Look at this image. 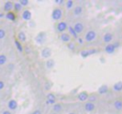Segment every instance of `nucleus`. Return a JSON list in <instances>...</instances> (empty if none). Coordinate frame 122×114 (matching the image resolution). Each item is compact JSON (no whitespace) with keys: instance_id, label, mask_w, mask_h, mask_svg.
Segmentation results:
<instances>
[{"instance_id":"1","label":"nucleus","mask_w":122,"mask_h":114,"mask_svg":"<svg viewBox=\"0 0 122 114\" xmlns=\"http://www.w3.org/2000/svg\"><path fill=\"white\" fill-rule=\"evenodd\" d=\"M63 15V12L60 9L57 8V9H54L52 12V19L54 20H59V19L62 18Z\"/></svg>"},{"instance_id":"2","label":"nucleus","mask_w":122,"mask_h":114,"mask_svg":"<svg viewBox=\"0 0 122 114\" xmlns=\"http://www.w3.org/2000/svg\"><path fill=\"white\" fill-rule=\"evenodd\" d=\"M96 32L94 30H90L86 33L85 34V40L87 42H91V41L95 40V38H96Z\"/></svg>"},{"instance_id":"3","label":"nucleus","mask_w":122,"mask_h":114,"mask_svg":"<svg viewBox=\"0 0 122 114\" xmlns=\"http://www.w3.org/2000/svg\"><path fill=\"white\" fill-rule=\"evenodd\" d=\"M45 40H46V34L44 32L39 33V34L35 37V41L39 44H44V43L45 42Z\"/></svg>"},{"instance_id":"4","label":"nucleus","mask_w":122,"mask_h":114,"mask_svg":"<svg viewBox=\"0 0 122 114\" xmlns=\"http://www.w3.org/2000/svg\"><path fill=\"white\" fill-rule=\"evenodd\" d=\"M97 53V50L95 49H85V50H82L80 52V54H81L82 57L84 58H86L88 56L91 55V54H94Z\"/></svg>"},{"instance_id":"5","label":"nucleus","mask_w":122,"mask_h":114,"mask_svg":"<svg viewBox=\"0 0 122 114\" xmlns=\"http://www.w3.org/2000/svg\"><path fill=\"white\" fill-rule=\"evenodd\" d=\"M66 29H68V26H67V24L65 22H59L57 25V30L60 33H63L64 31Z\"/></svg>"},{"instance_id":"6","label":"nucleus","mask_w":122,"mask_h":114,"mask_svg":"<svg viewBox=\"0 0 122 114\" xmlns=\"http://www.w3.org/2000/svg\"><path fill=\"white\" fill-rule=\"evenodd\" d=\"M115 49H116V47H115V44H108L105 46V51L108 54H113L115 51Z\"/></svg>"},{"instance_id":"7","label":"nucleus","mask_w":122,"mask_h":114,"mask_svg":"<svg viewBox=\"0 0 122 114\" xmlns=\"http://www.w3.org/2000/svg\"><path fill=\"white\" fill-rule=\"evenodd\" d=\"M95 105L93 103V102H86V103H85V111H86V112H93V111L95 110Z\"/></svg>"},{"instance_id":"8","label":"nucleus","mask_w":122,"mask_h":114,"mask_svg":"<svg viewBox=\"0 0 122 114\" xmlns=\"http://www.w3.org/2000/svg\"><path fill=\"white\" fill-rule=\"evenodd\" d=\"M41 55L43 58H49L51 55V49L49 48H44L41 51Z\"/></svg>"},{"instance_id":"9","label":"nucleus","mask_w":122,"mask_h":114,"mask_svg":"<svg viewBox=\"0 0 122 114\" xmlns=\"http://www.w3.org/2000/svg\"><path fill=\"white\" fill-rule=\"evenodd\" d=\"M74 29L77 34H80L84 30V25L81 23H76L74 26Z\"/></svg>"},{"instance_id":"10","label":"nucleus","mask_w":122,"mask_h":114,"mask_svg":"<svg viewBox=\"0 0 122 114\" xmlns=\"http://www.w3.org/2000/svg\"><path fill=\"white\" fill-rule=\"evenodd\" d=\"M112 39H113V35L111 34H110V33H106L103 37L104 42L106 43V44H110Z\"/></svg>"},{"instance_id":"11","label":"nucleus","mask_w":122,"mask_h":114,"mask_svg":"<svg viewBox=\"0 0 122 114\" xmlns=\"http://www.w3.org/2000/svg\"><path fill=\"white\" fill-rule=\"evenodd\" d=\"M60 39L61 40L65 43H68L70 41V35L69 34H66V33H62V34L60 35Z\"/></svg>"},{"instance_id":"12","label":"nucleus","mask_w":122,"mask_h":114,"mask_svg":"<svg viewBox=\"0 0 122 114\" xmlns=\"http://www.w3.org/2000/svg\"><path fill=\"white\" fill-rule=\"evenodd\" d=\"M22 17L24 20H30L31 17H32V14H31V13L29 10H24L22 14Z\"/></svg>"},{"instance_id":"13","label":"nucleus","mask_w":122,"mask_h":114,"mask_svg":"<svg viewBox=\"0 0 122 114\" xmlns=\"http://www.w3.org/2000/svg\"><path fill=\"white\" fill-rule=\"evenodd\" d=\"M8 106H9V108L10 109V110H15L18 107V103L15 100H10L9 102Z\"/></svg>"},{"instance_id":"14","label":"nucleus","mask_w":122,"mask_h":114,"mask_svg":"<svg viewBox=\"0 0 122 114\" xmlns=\"http://www.w3.org/2000/svg\"><path fill=\"white\" fill-rule=\"evenodd\" d=\"M78 98H79V100L81 101V102H85V101L89 98V95L85 92H80V93L79 94V96H78Z\"/></svg>"},{"instance_id":"15","label":"nucleus","mask_w":122,"mask_h":114,"mask_svg":"<svg viewBox=\"0 0 122 114\" xmlns=\"http://www.w3.org/2000/svg\"><path fill=\"white\" fill-rule=\"evenodd\" d=\"M83 13V8L81 6H76V7L74 9V14L75 16H80Z\"/></svg>"},{"instance_id":"16","label":"nucleus","mask_w":122,"mask_h":114,"mask_svg":"<svg viewBox=\"0 0 122 114\" xmlns=\"http://www.w3.org/2000/svg\"><path fill=\"white\" fill-rule=\"evenodd\" d=\"M113 89L115 92H120V91H122V81L116 82V83L114 85Z\"/></svg>"},{"instance_id":"17","label":"nucleus","mask_w":122,"mask_h":114,"mask_svg":"<svg viewBox=\"0 0 122 114\" xmlns=\"http://www.w3.org/2000/svg\"><path fill=\"white\" fill-rule=\"evenodd\" d=\"M13 8H14V4H13L12 2L8 1L4 4V10L5 11H10L11 9H13Z\"/></svg>"},{"instance_id":"18","label":"nucleus","mask_w":122,"mask_h":114,"mask_svg":"<svg viewBox=\"0 0 122 114\" xmlns=\"http://www.w3.org/2000/svg\"><path fill=\"white\" fill-rule=\"evenodd\" d=\"M114 107L118 111L122 110V102L121 101H115V102H114Z\"/></svg>"},{"instance_id":"19","label":"nucleus","mask_w":122,"mask_h":114,"mask_svg":"<svg viewBox=\"0 0 122 114\" xmlns=\"http://www.w3.org/2000/svg\"><path fill=\"white\" fill-rule=\"evenodd\" d=\"M62 109H63V107H62V105H61V104H59V103H55L54 105V107H53V110L55 112V113L60 112Z\"/></svg>"},{"instance_id":"20","label":"nucleus","mask_w":122,"mask_h":114,"mask_svg":"<svg viewBox=\"0 0 122 114\" xmlns=\"http://www.w3.org/2000/svg\"><path fill=\"white\" fill-rule=\"evenodd\" d=\"M68 29H69V31H70V35H73V37L78 39V34H77V33L75 31V29H74L73 27H71V26H69Z\"/></svg>"},{"instance_id":"21","label":"nucleus","mask_w":122,"mask_h":114,"mask_svg":"<svg viewBox=\"0 0 122 114\" xmlns=\"http://www.w3.org/2000/svg\"><path fill=\"white\" fill-rule=\"evenodd\" d=\"M107 92H108V87L105 85L100 87V89H99V93L100 94H105V93H106Z\"/></svg>"},{"instance_id":"22","label":"nucleus","mask_w":122,"mask_h":114,"mask_svg":"<svg viewBox=\"0 0 122 114\" xmlns=\"http://www.w3.org/2000/svg\"><path fill=\"white\" fill-rule=\"evenodd\" d=\"M6 18H7L8 19H9V20H11V21L15 20V15H14V13H12V12L8 13V14H6Z\"/></svg>"},{"instance_id":"23","label":"nucleus","mask_w":122,"mask_h":114,"mask_svg":"<svg viewBox=\"0 0 122 114\" xmlns=\"http://www.w3.org/2000/svg\"><path fill=\"white\" fill-rule=\"evenodd\" d=\"M18 37H19V40L22 41V42H24V41H26V35H25V34H24V32H19Z\"/></svg>"},{"instance_id":"24","label":"nucleus","mask_w":122,"mask_h":114,"mask_svg":"<svg viewBox=\"0 0 122 114\" xmlns=\"http://www.w3.org/2000/svg\"><path fill=\"white\" fill-rule=\"evenodd\" d=\"M46 66L48 69H52L54 66V60H49L46 62Z\"/></svg>"},{"instance_id":"25","label":"nucleus","mask_w":122,"mask_h":114,"mask_svg":"<svg viewBox=\"0 0 122 114\" xmlns=\"http://www.w3.org/2000/svg\"><path fill=\"white\" fill-rule=\"evenodd\" d=\"M7 62V57L4 54H0V65H4Z\"/></svg>"},{"instance_id":"26","label":"nucleus","mask_w":122,"mask_h":114,"mask_svg":"<svg viewBox=\"0 0 122 114\" xmlns=\"http://www.w3.org/2000/svg\"><path fill=\"white\" fill-rule=\"evenodd\" d=\"M14 42H15V45H16V47H17V49H19V51L22 52L23 51V46H22V44H20V42L18 41V40H15Z\"/></svg>"},{"instance_id":"27","label":"nucleus","mask_w":122,"mask_h":114,"mask_svg":"<svg viewBox=\"0 0 122 114\" xmlns=\"http://www.w3.org/2000/svg\"><path fill=\"white\" fill-rule=\"evenodd\" d=\"M73 5H74V2H73V1H72V0H69L68 2H67V4H66L67 9H71L72 7H73Z\"/></svg>"},{"instance_id":"28","label":"nucleus","mask_w":122,"mask_h":114,"mask_svg":"<svg viewBox=\"0 0 122 114\" xmlns=\"http://www.w3.org/2000/svg\"><path fill=\"white\" fill-rule=\"evenodd\" d=\"M14 9H15V10H17V11H20L21 9H22V5H21L19 3H16L14 5Z\"/></svg>"},{"instance_id":"29","label":"nucleus","mask_w":122,"mask_h":114,"mask_svg":"<svg viewBox=\"0 0 122 114\" xmlns=\"http://www.w3.org/2000/svg\"><path fill=\"white\" fill-rule=\"evenodd\" d=\"M5 35H6L5 31H4V29H0V39H4V38L5 37Z\"/></svg>"},{"instance_id":"30","label":"nucleus","mask_w":122,"mask_h":114,"mask_svg":"<svg viewBox=\"0 0 122 114\" xmlns=\"http://www.w3.org/2000/svg\"><path fill=\"white\" fill-rule=\"evenodd\" d=\"M47 98L48 100H55V96L52 93H49L47 95Z\"/></svg>"},{"instance_id":"31","label":"nucleus","mask_w":122,"mask_h":114,"mask_svg":"<svg viewBox=\"0 0 122 114\" xmlns=\"http://www.w3.org/2000/svg\"><path fill=\"white\" fill-rule=\"evenodd\" d=\"M19 4L22 6H27L29 4V1L28 0H20L19 1Z\"/></svg>"},{"instance_id":"32","label":"nucleus","mask_w":122,"mask_h":114,"mask_svg":"<svg viewBox=\"0 0 122 114\" xmlns=\"http://www.w3.org/2000/svg\"><path fill=\"white\" fill-rule=\"evenodd\" d=\"M68 48L70 49H71V50H74L75 49V43L73 42H70L68 44Z\"/></svg>"},{"instance_id":"33","label":"nucleus","mask_w":122,"mask_h":114,"mask_svg":"<svg viewBox=\"0 0 122 114\" xmlns=\"http://www.w3.org/2000/svg\"><path fill=\"white\" fill-rule=\"evenodd\" d=\"M89 102H94L95 101H96V97H95V96H91V97H89Z\"/></svg>"},{"instance_id":"34","label":"nucleus","mask_w":122,"mask_h":114,"mask_svg":"<svg viewBox=\"0 0 122 114\" xmlns=\"http://www.w3.org/2000/svg\"><path fill=\"white\" fill-rule=\"evenodd\" d=\"M46 103H47V104H55L56 101L55 100H47Z\"/></svg>"},{"instance_id":"35","label":"nucleus","mask_w":122,"mask_h":114,"mask_svg":"<svg viewBox=\"0 0 122 114\" xmlns=\"http://www.w3.org/2000/svg\"><path fill=\"white\" fill-rule=\"evenodd\" d=\"M4 87V81H0V90H2L3 88Z\"/></svg>"},{"instance_id":"36","label":"nucleus","mask_w":122,"mask_h":114,"mask_svg":"<svg viewBox=\"0 0 122 114\" xmlns=\"http://www.w3.org/2000/svg\"><path fill=\"white\" fill-rule=\"evenodd\" d=\"M54 2H55L56 4H61L62 3L64 2V1H63V0H55Z\"/></svg>"},{"instance_id":"37","label":"nucleus","mask_w":122,"mask_h":114,"mask_svg":"<svg viewBox=\"0 0 122 114\" xmlns=\"http://www.w3.org/2000/svg\"><path fill=\"white\" fill-rule=\"evenodd\" d=\"M32 114H41V111L40 110H35Z\"/></svg>"},{"instance_id":"38","label":"nucleus","mask_w":122,"mask_h":114,"mask_svg":"<svg viewBox=\"0 0 122 114\" xmlns=\"http://www.w3.org/2000/svg\"><path fill=\"white\" fill-rule=\"evenodd\" d=\"M78 42H79V44H83V39H82L81 38H78Z\"/></svg>"},{"instance_id":"39","label":"nucleus","mask_w":122,"mask_h":114,"mask_svg":"<svg viewBox=\"0 0 122 114\" xmlns=\"http://www.w3.org/2000/svg\"><path fill=\"white\" fill-rule=\"evenodd\" d=\"M3 114H11V112H9V111H4V112H3Z\"/></svg>"},{"instance_id":"40","label":"nucleus","mask_w":122,"mask_h":114,"mask_svg":"<svg viewBox=\"0 0 122 114\" xmlns=\"http://www.w3.org/2000/svg\"><path fill=\"white\" fill-rule=\"evenodd\" d=\"M69 114H75V113H74V112H70V113H69Z\"/></svg>"},{"instance_id":"41","label":"nucleus","mask_w":122,"mask_h":114,"mask_svg":"<svg viewBox=\"0 0 122 114\" xmlns=\"http://www.w3.org/2000/svg\"><path fill=\"white\" fill-rule=\"evenodd\" d=\"M2 16H3V14H0V18L2 17Z\"/></svg>"},{"instance_id":"42","label":"nucleus","mask_w":122,"mask_h":114,"mask_svg":"<svg viewBox=\"0 0 122 114\" xmlns=\"http://www.w3.org/2000/svg\"><path fill=\"white\" fill-rule=\"evenodd\" d=\"M53 114H57V113H55V112H54V113H53Z\"/></svg>"}]
</instances>
